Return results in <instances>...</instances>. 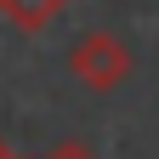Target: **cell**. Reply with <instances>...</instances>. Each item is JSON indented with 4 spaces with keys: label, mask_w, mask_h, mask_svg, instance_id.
I'll list each match as a JSON object with an SVG mask.
<instances>
[{
    "label": "cell",
    "mask_w": 159,
    "mask_h": 159,
    "mask_svg": "<svg viewBox=\"0 0 159 159\" xmlns=\"http://www.w3.org/2000/svg\"><path fill=\"white\" fill-rule=\"evenodd\" d=\"M68 68H74L80 85H91V91H119V85L131 80V51H125L119 34L91 29V34L68 51Z\"/></svg>",
    "instance_id": "cell-1"
},
{
    "label": "cell",
    "mask_w": 159,
    "mask_h": 159,
    "mask_svg": "<svg viewBox=\"0 0 159 159\" xmlns=\"http://www.w3.org/2000/svg\"><path fill=\"white\" fill-rule=\"evenodd\" d=\"M63 6H68V0H0V17H11L23 34H40Z\"/></svg>",
    "instance_id": "cell-2"
},
{
    "label": "cell",
    "mask_w": 159,
    "mask_h": 159,
    "mask_svg": "<svg viewBox=\"0 0 159 159\" xmlns=\"http://www.w3.org/2000/svg\"><path fill=\"white\" fill-rule=\"evenodd\" d=\"M46 159H97V153H91L85 142H57V148H51Z\"/></svg>",
    "instance_id": "cell-3"
},
{
    "label": "cell",
    "mask_w": 159,
    "mask_h": 159,
    "mask_svg": "<svg viewBox=\"0 0 159 159\" xmlns=\"http://www.w3.org/2000/svg\"><path fill=\"white\" fill-rule=\"evenodd\" d=\"M0 159H17V153H11V148H6V136H0Z\"/></svg>",
    "instance_id": "cell-4"
}]
</instances>
